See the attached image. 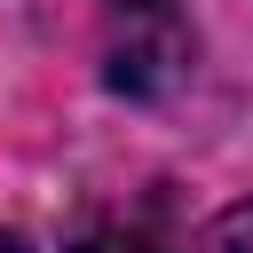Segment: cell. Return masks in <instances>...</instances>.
<instances>
[{"label":"cell","instance_id":"6da1fadb","mask_svg":"<svg viewBox=\"0 0 253 253\" xmlns=\"http://www.w3.org/2000/svg\"><path fill=\"white\" fill-rule=\"evenodd\" d=\"M182 63H190V32L174 24L166 0H119L111 8V87L158 95Z\"/></svg>","mask_w":253,"mask_h":253},{"label":"cell","instance_id":"7a4b0ae2","mask_svg":"<svg viewBox=\"0 0 253 253\" xmlns=\"http://www.w3.org/2000/svg\"><path fill=\"white\" fill-rule=\"evenodd\" d=\"M71 253H174V245H158L150 229H134V221H95Z\"/></svg>","mask_w":253,"mask_h":253},{"label":"cell","instance_id":"3957f363","mask_svg":"<svg viewBox=\"0 0 253 253\" xmlns=\"http://www.w3.org/2000/svg\"><path fill=\"white\" fill-rule=\"evenodd\" d=\"M206 253H253V206H229L206 237Z\"/></svg>","mask_w":253,"mask_h":253},{"label":"cell","instance_id":"277c9868","mask_svg":"<svg viewBox=\"0 0 253 253\" xmlns=\"http://www.w3.org/2000/svg\"><path fill=\"white\" fill-rule=\"evenodd\" d=\"M0 253H24V237H8V229H0Z\"/></svg>","mask_w":253,"mask_h":253}]
</instances>
